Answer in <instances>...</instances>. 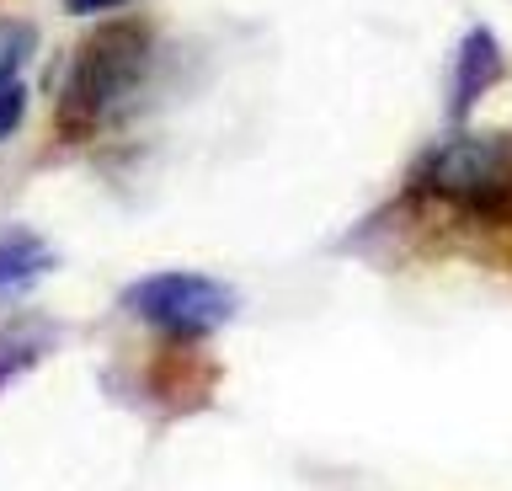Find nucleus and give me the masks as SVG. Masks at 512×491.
I'll list each match as a JSON object with an SVG mask.
<instances>
[{
	"label": "nucleus",
	"instance_id": "obj_5",
	"mask_svg": "<svg viewBox=\"0 0 512 491\" xmlns=\"http://www.w3.org/2000/svg\"><path fill=\"white\" fill-rule=\"evenodd\" d=\"M32 38L27 22H0V145L22 129L27 118V65H32Z\"/></svg>",
	"mask_w": 512,
	"mask_h": 491
},
{
	"label": "nucleus",
	"instance_id": "obj_3",
	"mask_svg": "<svg viewBox=\"0 0 512 491\" xmlns=\"http://www.w3.org/2000/svg\"><path fill=\"white\" fill-rule=\"evenodd\" d=\"M422 187L459 209L496 214L512 203V139L502 134H454L427 155Z\"/></svg>",
	"mask_w": 512,
	"mask_h": 491
},
{
	"label": "nucleus",
	"instance_id": "obj_7",
	"mask_svg": "<svg viewBox=\"0 0 512 491\" xmlns=\"http://www.w3.org/2000/svg\"><path fill=\"white\" fill-rule=\"evenodd\" d=\"M54 337H59L54 321H11L0 331V390H6L11 379H22L32 363L54 347Z\"/></svg>",
	"mask_w": 512,
	"mask_h": 491
},
{
	"label": "nucleus",
	"instance_id": "obj_6",
	"mask_svg": "<svg viewBox=\"0 0 512 491\" xmlns=\"http://www.w3.org/2000/svg\"><path fill=\"white\" fill-rule=\"evenodd\" d=\"M54 273V246L27 225L0 230V299H22L38 278Z\"/></svg>",
	"mask_w": 512,
	"mask_h": 491
},
{
	"label": "nucleus",
	"instance_id": "obj_2",
	"mask_svg": "<svg viewBox=\"0 0 512 491\" xmlns=\"http://www.w3.org/2000/svg\"><path fill=\"white\" fill-rule=\"evenodd\" d=\"M123 310L139 315L144 326H155L160 337H171V342H203V337H214V331H224L235 321L240 294L230 283L208 278V273H182V267H171V273H150V278L128 283Z\"/></svg>",
	"mask_w": 512,
	"mask_h": 491
},
{
	"label": "nucleus",
	"instance_id": "obj_8",
	"mask_svg": "<svg viewBox=\"0 0 512 491\" xmlns=\"http://www.w3.org/2000/svg\"><path fill=\"white\" fill-rule=\"evenodd\" d=\"M118 6H128V0H64L70 17H102V11H118Z\"/></svg>",
	"mask_w": 512,
	"mask_h": 491
},
{
	"label": "nucleus",
	"instance_id": "obj_1",
	"mask_svg": "<svg viewBox=\"0 0 512 491\" xmlns=\"http://www.w3.org/2000/svg\"><path fill=\"white\" fill-rule=\"evenodd\" d=\"M150 59V33L139 22H112L102 33H91L70 59V75H64L59 129L80 139L112 123L134 102V91H144V81H150Z\"/></svg>",
	"mask_w": 512,
	"mask_h": 491
},
{
	"label": "nucleus",
	"instance_id": "obj_4",
	"mask_svg": "<svg viewBox=\"0 0 512 491\" xmlns=\"http://www.w3.org/2000/svg\"><path fill=\"white\" fill-rule=\"evenodd\" d=\"M507 59H502V43H496L491 27H470L459 43V59H454V75H448V118H464L470 107L486 97V91L502 81Z\"/></svg>",
	"mask_w": 512,
	"mask_h": 491
}]
</instances>
